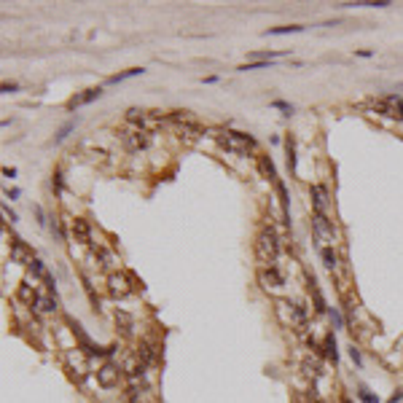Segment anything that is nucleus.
Here are the masks:
<instances>
[{"instance_id":"obj_1","label":"nucleus","mask_w":403,"mask_h":403,"mask_svg":"<svg viewBox=\"0 0 403 403\" xmlns=\"http://www.w3.org/2000/svg\"><path fill=\"white\" fill-rule=\"evenodd\" d=\"M274 315H277V320H280L282 328H290V331H304V328H307V312H304V307L293 304V301L280 298V301L274 304Z\"/></svg>"},{"instance_id":"obj_2","label":"nucleus","mask_w":403,"mask_h":403,"mask_svg":"<svg viewBox=\"0 0 403 403\" xmlns=\"http://www.w3.org/2000/svg\"><path fill=\"white\" fill-rule=\"evenodd\" d=\"M218 143L229 153H237V156H247V153H253V148H255V140L250 135H245V132H234V129H223L218 135Z\"/></svg>"},{"instance_id":"obj_3","label":"nucleus","mask_w":403,"mask_h":403,"mask_svg":"<svg viewBox=\"0 0 403 403\" xmlns=\"http://www.w3.org/2000/svg\"><path fill=\"white\" fill-rule=\"evenodd\" d=\"M255 255H258V261L263 263H274L277 255H280V242H277V234L272 229H263L258 239H255Z\"/></svg>"},{"instance_id":"obj_4","label":"nucleus","mask_w":403,"mask_h":403,"mask_svg":"<svg viewBox=\"0 0 403 403\" xmlns=\"http://www.w3.org/2000/svg\"><path fill=\"white\" fill-rule=\"evenodd\" d=\"M89 358H91V355H89L86 350H81V347H75V350H70V352L65 355L67 371H70V376L75 379V382H83V379L89 376V371H91Z\"/></svg>"},{"instance_id":"obj_5","label":"nucleus","mask_w":403,"mask_h":403,"mask_svg":"<svg viewBox=\"0 0 403 403\" xmlns=\"http://www.w3.org/2000/svg\"><path fill=\"white\" fill-rule=\"evenodd\" d=\"M127 121H129L135 129L151 132L153 127H159L164 119H161V113H156V111H140V108H129V111H127Z\"/></svg>"},{"instance_id":"obj_6","label":"nucleus","mask_w":403,"mask_h":403,"mask_svg":"<svg viewBox=\"0 0 403 403\" xmlns=\"http://www.w3.org/2000/svg\"><path fill=\"white\" fill-rule=\"evenodd\" d=\"M121 143H124V148H127V151L137 153V151L148 148L151 132H145V129H124L121 132Z\"/></svg>"},{"instance_id":"obj_7","label":"nucleus","mask_w":403,"mask_h":403,"mask_svg":"<svg viewBox=\"0 0 403 403\" xmlns=\"http://www.w3.org/2000/svg\"><path fill=\"white\" fill-rule=\"evenodd\" d=\"M132 288H135V280H132V274H127V272H113L108 277V290H111L116 298L129 296Z\"/></svg>"},{"instance_id":"obj_8","label":"nucleus","mask_w":403,"mask_h":403,"mask_svg":"<svg viewBox=\"0 0 403 403\" xmlns=\"http://www.w3.org/2000/svg\"><path fill=\"white\" fill-rule=\"evenodd\" d=\"M312 231L317 237V242H336V229H333V223L328 221V215H320L315 213L312 215Z\"/></svg>"},{"instance_id":"obj_9","label":"nucleus","mask_w":403,"mask_h":403,"mask_svg":"<svg viewBox=\"0 0 403 403\" xmlns=\"http://www.w3.org/2000/svg\"><path fill=\"white\" fill-rule=\"evenodd\" d=\"M374 111L390 116V119H400L403 121V97L400 94H390L384 99H376L374 103Z\"/></svg>"},{"instance_id":"obj_10","label":"nucleus","mask_w":403,"mask_h":403,"mask_svg":"<svg viewBox=\"0 0 403 403\" xmlns=\"http://www.w3.org/2000/svg\"><path fill=\"white\" fill-rule=\"evenodd\" d=\"M97 382H99V387H105V390L119 387V382H121V368L116 366V363H103L99 371H97Z\"/></svg>"},{"instance_id":"obj_11","label":"nucleus","mask_w":403,"mask_h":403,"mask_svg":"<svg viewBox=\"0 0 403 403\" xmlns=\"http://www.w3.org/2000/svg\"><path fill=\"white\" fill-rule=\"evenodd\" d=\"M137 360H140V366H153V363L159 360V347L148 342V339H143L140 344H137Z\"/></svg>"},{"instance_id":"obj_12","label":"nucleus","mask_w":403,"mask_h":403,"mask_svg":"<svg viewBox=\"0 0 403 403\" xmlns=\"http://www.w3.org/2000/svg\"><path fill=\"white\" fill-rule=\"evenodd\" d=\"M258 282L263 285V288H282V285H285V280H282V274L280 272H277V269L274 266H263L261 269V272H258Z\"/></svg>"},{"instance_id":"obj_13","label":"nucleus","mask_w":403,"mask_h":403,"mask_svg":"<svg viewBox=\"0 0 403 403\" xmlns=\"http://www.w3.org/2000/svg\"><path fill=\"white\" fill-rule=\"evenodd\" d=\"M11 261L17 263H25V266H30L35 258H33V250L27 247V242H22V239H14L11 242Z\"/></svg>"},{"instance_id":"obj_14","label":"nucleus","mask_w":403,"mask_h":403,"mask_svg":"<svg viewBox=\"0 0 403 403\" xmlns=\"http://www.w3.org/2000/svg\"><path fill=\"white\" fill-rule=\"evenodd\" d=\"M70 229H73V237L78 239L81 245H89V242H91V226H89V221L75 218V221L70 223Z\"/></svg>"},{"instance_id":"obj_15","label":"nucleus","mask_w":403,"mask_h":403,"mask_svg":"<svg viewBox=\"0 0 403 403\" xmlns=\"http://www.w3.org/2000/svg\"><path fill=\"white\" fill-rule=\"evenodd\" d=\"M35 312H41V315L57 312V296H54V293H41V296L35 298Z\"/></svg>"},{"instance_id":"obj_16","label":"nucleus","mask_w":403,"mask_h":403,"mask_svg":"<svg viewBox=\"0 0 403 403\" xmlns=\"http://www.w3.org/2000/svg\"><path fill=\"white\" fill-rule=\"evenodd\" d=\"M312 205H315V213L320 215L328 213V191L323 185H312Z\"/></svg>"},{"instance_id":"obj_17","label":"nucleus","mask_w":403,"mask_h":403,"mask_svg":"<svg viewBox=\"0 0 403 403\" xmlns=\"http://www.w3.org/2000/svg\"><path fill=\"white\" fill-rule=\"evenodd\" d=\"M103 94V89H86V91H81V94H75L70 103H67V108H81V105H89V103H94V99Z\"/></svg>"},{"instance_id":"obj_18","label":"nucleus","mask_w":403,"mask_h":403,"mask_svg":"<svg viewBox=\"0 0 403 403\" xmlns=\"http://www.w3.org/2000/svg\"><path fill=\"white\" fill-rule=\"evenodd\" d=\"M177 135H180V137H183V140H185V143H193V140H196V137L201 135V127H199V124H196V121H188V124H180V127H177Z\"/></svg>"},{"instance_id":"obj_19","label":"nucleus","mask_w":403,"mask_h":403,"mask_svg":"<svg viewBox=\"0 0 403 403\" xmlns=\"http://www.w3.org/2000/svg\"><path fill=\"white\" fill-rule=\"evenodd\" d=\"M116 325L121 328V333H124V336H132V328H135V320H132V315H127V312H119V309H116Z\"/></svg>"},{"instance_id":"obj_20","label":"nucleus","mask_w":403,"mask_h":403,"mask_svg":"<svg viewBox=\"0 0 403 403\" xmlns=\"http://www.w3.org/2000/svg\"><path fill=\"white\" fill-rule=\"evenodd\" d=\"M277 193H280V205H282V215L285 221L290 223V201H288V188H285V183L277 180Z\"/></svg>"},{"instance_id":"obj_21","label":"nucleus","mask_w":403,"mask_h":403,"mask_svg":"<svg viewBox=\"0 0 403 403\" xmlns=\"http://www.w3.org/2000/svg\"><path fill=\"white\" fill-rule=\"evenodd\" d=\"M301 368H304V374L309 379H320V374H323V366L317 360H312V358H307L304 363H301Z\"/></svg>"},{"instance_id":"obj_22","label":"nucleus","mask_w":403,"mask_h":403,"mask_svg":"<svg viewBox=\"0 0 403 403\" xmlns=\"http://www.w3.org/2000/svg\"><path fill=\"white\" fill-rule=\"evenodd\" d=\"M17 298H19V301H25V304H35L38 293H35L33 288H30L27 282H22V285H19V290H17Z\"/></svg>"},{"instance_id":"obj_23","label":"nucleus","mask_w":403,"mask_h":403,"mask_svg":"<svg viewBox=\"0 0 403 403\" xmlns=\"http://www.w3.org/2000/svg\"><path fill=\"white\" fill-rule=\"evenodd\" d=\"M323 347H325V358L336 363V360H339V352H336V339H333V333L325 336V344H323Z\"/></svg>"},{"instance_id":"obj_24","label":"nucleus","mask_w":403,"mask_h":403,"mask_svg":"<svg viewBox=\"0 0 403 403\" xmlns=\"http://www.w3.org/2000/svg\"><path fill=\"white\" fill-rule=\"evenodd\" d=\"M320 258H323V263H325V269H336L339 266V258H336V253H333V247H323L320 250Z\"/></svg>"},{"instance_id":"obj_25","label":"nucleus","mask_w":403,"mask_h":403,"mask_svg":"<svg viewBox=\"0 0 403 403\" xmlns=\"http://www.w3.org/2000/svg\"><path fill=\"white\" fill-rule=\"evenodd\" d=\"M258 164H261V172L266 175V177H272V180L277 183V172H274V164H272V159H269V156H258Z\"/></svg>"},{"instance_id":"obj_26","label":"nucleus","mask_w":403,"mask_h":403,"mask_svg":"<svg viewBox=\"0 0 403 403\" xmlns=\"http://www.w3.org/2000/svg\"><path fill=\"white\" fill-rule=\"evenodd\" d=\"M285 151H288V169L296 172V143H293V137L285 140Z\"/></svg>"},{"instance_id":"obj_27","label":"nucleus","mask_w":403,"mask_h":403,"mask_svg":"<svg viewBox=\"0 0 403 403\" xmlns=\"http://www.w3.org/2000/svg\"><path fill=\"white\" fill-rule=\"evenodd\" d=\"M358 398L363 400V403H379V398H376V395H371V390H368V387H358Z\"/></svg>"},{"instance_id":"obj_28","label":"nucleus","mask_w":403,"mask_h":403,"mask_svg":"<svg viewBox=\"0 0 403 403\" xmlns=\"http://www.w3.org/2000/svg\"><path fill=\"white\" fill-rule=\"evenodd\" d=\"M301 25H290V27H274V30H269V35H288V33H301Z\"/></svg>"},{"instance_id":"obj_29","label":"nucleus","mask_w":403,"mask_h":403,"mask_svg":"<svg viewBox=\"0 0 403 403\" xmlns=\"http://www.w3.org/2000/svg\"><path fill=\"white\" fill-rule=\"evenodd\" d=\"M140 73H143V67H132V70H127V73H119V75H113V78H111V83L127 81V78H132V75H140Z\"/></svg>"},{"instance_id":"obj_30","label":"nucleus","mask_w":403,"mask_h":403,"mask_svg":"<svg viewBox=\"0 0 403 403\" xmlns=\"http://www.w3.org/2000/svg\"><path fill=\"white\" fill-rule=\"evenodd\" d=\"M27 269H30V274H33V277H46V269H43V263L38 261V258H35L33 263H30Z\"/></svg>"},{"instance_id":"obj_31","label":"nucleus","mask_w":403,"mask_h":403,"mask_svg":"<svg viewBox=\"0 0 403 403\" xmlns=\"http://www.w3.org/2000/svg\"><path fill=\"white\" fill-rule=\"evenodd\" d=\"M99 258H103V266H105V269H108V266H113V263H116L113 253H108V250H99Z\"/></svg>"},{"instance_id":"obj_32","label":"nucleus","mask_w":403,"mask_h":403,"mask_svg":"<svg viewBox=\"0 0 403 403\" xmlns=\"http://www.w3.org/2000/svg\"><path fill=\"white\" fill-rule=\"evenodd\" d=\"M261 67H266V59H261V62H250V65L239 67V70H261Z\"/></svg>"},{"instance_id":"obj_33","label":"nucleus","mask_w":403,"mask_h":403,"mask_svg":"<svg viewBox=\"0 0 403 403\" xmlns=\"http://www.w3.org/2000/svg\"><path fill=\"white\" fill-rule=\"evenodd\" d=\"M73 127H75V124H65V127L59 129V135H57V143H62V140H65V137H67V132H70Z\"/></svg>"},{"instance_id":"obj_34","label":"nucleus","mask_w":403,"mask_h":403,"mask_svg":"<svg viewBox=\"0 0 403 403\" xmlns=\"http://www.w3.org/2000/svg\"><path fill=\"white\" fill-rule=\"evenodd\" d=\"M274 108H280V111H285V113H293V105L282 103V99H274Z\"/></svg>"},{"instance_id":"obj_35","label":"nucleus","mask_w":403,"mask_h":403,"mask_svg":"<svg viewBox=\"0 0 403 403\" xmlns=\"http://www.w3.org/2000/svg\"><path fill=\"white\" fill-rule=\"evenodd\" d=\"M350 358H352V363H355V366H360V363H363V358H360V352L355 350V347H350Z\"/></svg>"},{"instance_id":"obj_36","label":"nucleus","mask_w":403,"mask_h":403,"mask_svg":"<svg viewBox=\"0 0 403 403\" xmlns=\"http://www.w3.org/2000/svg\"><path fill=\"white\" fill-rule=\"evenodd\" d=\"M11 91H17V83H3V94H11Z\"/></svg>"},{"instance_id":"obj_37","label":"nucleus","mask_w":403,"mask_h":403,"mask_svg":"<svg viewBox=\"0 0 403 403\" xmlns=\"http://www.w3.org/2000/svg\"><path fill=\"white\" fill-rule=\"evenodd\" d=\"M331 317H333V325H336V328H339V325H342V315H339L336 309H333V312H331Z\"/></svg>"},{"instance_id":"obj_38","label":"nucleus","mask_w":403,"mask_h":403,"mask_svg":"<svg viewBox=\"0 0 403 403\" xmlns=\"http://www.w3.org/2000/svg\"><path fill=\"white\" fill-rule=\"evenodd\" d=\"M403 400V390H395V395H390V403H398Z\"/></svg>"},{"instance_id":"obj_39","label":"nucleus","mask_w":403,"mask_h":403,"mask_svg":"<svg viewBox=\"0 0 403 403\" xmlns=\"http://www.w3.org/2000/svg\"><path fill=\"white\" fill-rule=\"evenodd\" d=\"M3 213H6V218H9V221H11V223H14V221H17V215H14V213H11V210H9V207H3Z\"/></svg>"},{"instance_id":"obj_40","label":"nucleus","mask_w":403,"mask_h":403,"mask_svg":"<svg viewBox=\"0 0 403 403\" xmlns=\"http://www.w3.org/2000/svg\"><path fill=\"white\" fill-rule=\"evenodd\" d=\"M339 403H352V400H350V398H342V400H339Z\"/></svg>"},{"instance_id":"obj_41","label":"nucleus","mask_w":403,"mask_h":403,"mask_svg":"<svg viewBox=\"0 0 403 403\" xmlns=\"http://www.w3.org/2000/svg\"><path fill=\"white\" fill-rule=\"evenodd\" d=\"M135 403H140V400H135Z\"/></svg>"}]
</instances>
